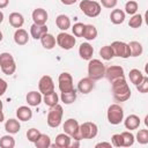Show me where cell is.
I'll use <instances>...</instances> for the list:
<instances>
[{
    "label": "cell",
    "mask_w": 148,
    "mask_h": 148,
    "mask_svg": "<svg viewBox=\"0 0 148 148\" xmlns=\"http://www.w3.org/2000/svg\"><path fill=\"white\" fill-rule=\"evenodd\" d=\"M110 20L113 24H121L125 21V12L121 9H113L110 14Z\"/></svg>",
    "instance_id": "27"
},
{
    "label": "cell",
    "mask_w": 148,
    "mask_h": 148,
    "mask_svg": "<svg viewBox=\"0 0 148 148\" xmlns=\"http://www.w3.org/2000/svg\"><path fill=\"white\" fill-rule=\"evenodd\" d=\"M39 134H40L39 130H37V128H30V130H28V132H27V139H28L30 142H35V141L38 139Z\"/></svg>",
    "instance_id": "41"
},
{
    "label": "cell",
    "mask_w": 148,
    "mask_h": 148,
    "mask_svg": "<svg viewBox=\"0 0 148 148\" xmlns=\"http://www.w3.org/2000/svg\"><path fill=\"white\" fill-rule=\"evenodd\" d=\"M46 32H47L46 24H36V23H34L30 27V35L34 39H40V37Z\"/></svg>",
    "instance_id": "16"
},
{
    "label": "cell",
    "mask_w": 148,
    "mask_h": 148,
    "mask_svg": "<svg viewBox=\"0 0 148 148\" xmlns=\"http://www.w3.org/2000/svg\"><path fill=\"white\" fill-rule=\"evenodd\" d=\"M60 99L64 104H72L75 102L76 99V90L73 89L71 91H67V92H61V96H60Z\"/></svg>",
    "instance_id": "33"
},
{
    "label": "cell",
    "mask_w": 148,
    "mask_h": 148,
    "mask_svg": "<svg viewBox=\"0 0 148 148\" xmlns=\"http://www.w3.org/2000/svg\"><path fill=\"white\" fill-rule=\"evenodd\" d=\"M135 88L138 89L139 92H142V94H146L148 91V77L147 76H143L142 81L135 86Z\"/></svg>",
    "instance_id": "42"
},
{
    "label": "cell",
    "mask_w": 148,
    "mask_h": 148,
    "mask_svg": "<svg viewBox=\"0 0 148 148\" xmlns=\"http://www.w3.org/2000/svg\"><path fill=\"white\" fill-rule=\"evenodd\" d=\"M123 138V147H131L134 143V135L131 132H123L120 133Z\"/></svg>",
    "instance_id": "36"
},
{
    "label": "cell",
    "mask_w": 148,
    "mask_h": 148,
    "mask_svg": "<svg viewBox=\"0 0 148 148\" xmlns=\"http://www.w3.org/2000/svg\"><path fill=\"white\" fill-rule=\"evenodd\" d=\"M0 147L1 148H14L15 147V140L12 135L7 134L0 138Z\"/></svg>",
    "instance_id": "34"
},
{
    "label": "cell",
    "mask_w": 148,
    "mask_h": 148,
    "mask_svg": "<svg viewBox=\"0 0 148 148\" xmlns=\"http://www.w3.org/2000/svg\"><path fill=\"white\" fill-rule=\"evenodd\" d=\"M60 1H61V3H64L66 6H71V5H74L77 0H60Z\"/></svg>",
    "instance_id": "47"
},
{
    "label": "cell",
    "mask_w": 148,
    "mask_h": 148,
    "mask_svg": "<svg viewBox=\"0 0 148 148\" xmlns=\"http://www.w3.org/2000/svg\"><path fill=\"white\" fill-rule=\"evenodd\" d=\"M80 9L81 12L88 16V17H96L101 14L102 7L97 1L92 0H82L80 2Z\"/></svg>",
    "instance_id": "3"
},
{
    "label": "cell",
    "mask_w": 148,
    "mask_h": 148,
    "mask_svg": "<svg viewBox=\"0 0 148 148\" xmlns=\"http://www.w3.org/2000/svg\"><path fill=\"white\" fill-rule=\"evenodd\" d=\"M142 15L140 14H134L131 18H130V22H128V25L133 29H136V28H140L142 25Z\"/></svg>",
    "instance_id": "38"
},
{
    "label": "cell",
    "mask_w": 148,
    "mask_h": 148,
    "mask_svg": "<svg viewBox=\"0 0 148 148\" xmlns=\"http://www.w3.org/2000/svg\"><path fill=\"white\" fill-rule=\"evenodd\" d=\"M104 76L110 81L112 82L113 80L118 79V77H121V76H125L124 74V68L119 65H112L108 68H105V74Z\"/></svg>",
    "instance_id": "13"
},
{
    "label": "cell",
    "mask_w": 148,
    "mask_h": 148,
    "mask_svg": "<svg viewBox=\"0 0 148 148\" xmlns=\"http://www.w3.org/2000/svg\"><path fill=\"white\" fill-rule=\"evenodd\" d=\"M2 21H3V13L0 10V23H1Z\"/></svg>",
    "instance_id": "50"
},
{
    "label": "cell",
    "mask_w": 148,
    "mask_h": 148,
    "mask_svg": "<svg viewBox=\"0 0 148 148\" xmlns=\"http://www.w3.org/2000/svg\"><path fill=\"white\" fill-rule=\"evenodd\" d=\"M56 24L60 30L66 31L67 29L71 28V18L65 14H60L56 18Z\"/></svg>",
    "instance_id": "24"
},
{
    "label": "cell",
    "mask_w": 148,
    "mask_h": 148,
    "mask_svg": "<svg viewBox=\"0 0 148 148\" xmlns=\"http://www.w3.org/2000/svg\"><path fill=\"white\" fill-rule=\"evenodd\" d=\"M0 67L3 74L12 75L16 71V64L14 60V57L8 52H2L0 54Z\"/></svg>",
    "instance_id": "5"
},
{
    "label": "cell",
    "mask_w": 148,
    "mask_h": 148,
    "mask_svg": "<svg viewBox=\"0 0 148 148\" xmlns=\"http://www.w3.org/2000/svg\"><path fill=\"white\" fill-rule=\"evenodd\" d=\"M56 42H57V44L61 49H64V50H71L72 47H74V45L76 43V39H75L74 36H72V35L62 31V32L58 34V36L56 38Z\"/></svg>",
    "instance_id": "9"
},
{
    "label": "cell",
    "mask_w": 148,
    "mask_h": 148,
    "mask_svg": "<svg viewBox=\"0 0 148 148\" xmlns=\"http://www.w3.org/2000/svg\"><path fill=\"white\" fill-rule=\"evenodd\" d=\"M38 89L39 92L43 95H46L49 92H52L54 90V83L53 80L50 75H44L40 77L39 82H38Z\"/></svg>",
    "instance_id": "12"
},
{
    "label": "cell",
    "mask_w": 148,
    "mask_h": 148,
    "mask_svg": "<svg viewBox=\"0 0 148 148\" xmlns=\"http://www.w3.org/2000/svg\"><path fill=\"white\" fill-rule=\"evenodd\" d=\"M34 143H35V146L37 148H49L51 146V139H50L49 135L40 133L39 136H38V139Z\"/></svg>",
    "instance_id": "30"
},
{
    "label": "cell",
    "mask_w": 148,
    "mask_h": 148,
    "mask_svg": "<svg viewBox=\"0 0 148 148\" xmlns=\"http://www.w3.org/2000/svg\"><path fill=\"white\" fill-rule=\"evenodd\" d=\"M71 136L66 133H60L56 136V142L54 145H51L53 147H58V148H68L71 147Z\"/></svg>",
    "instance_id": "17"
},
{
    "label": "cell",
    "mask_w": 148,
    "mask_h": 148,
    "mask_svg": "<svg viewBox=\"0 0 148 148\" xmlns=\"http://www.w3.org/2000/svg\"><path fill=\"white\" fill-rule=\"evenodd\" d=\"M2 38H3V36H2V32H1V31H0V42H1V40H2Z\"/></svg>",
    "instance_id": "51"
},
{
    "label": "cell",
    "mask_w": 148,
    "mask_h": 148,
    "mask_svg": "<svg viewBox=\"0 0 148 148\" xmlns=\"http://www.w3.org/2000/svg\"><path fill=\"white\" fill-rule=\"evenodd\" d=\"M105 74V66L104 64L98 59H90L88 64V77H90L94 81L101 80L104 77Z\"/></svg>",
    "instance_id": "2"
},
{
    "label": "cell",
    "mask_w": 148,
    "mask_h": 148,
    "mask_svg": "<svg viewBox=\"0 0 148 148\" xmlns=\"http://www.w3.org/2000/svg\"><path fill=\"white\" fill-rule=\"evenodd\" d=\"M79 54L83 60H90L94 54V47L89 43H82L79 47Z\"/></svg>",
    "instance_id": "18"
},
{
    "label": "cell",
    "mask_w": 148,
    "mask_h": 148,
    "mask_svg": "<svg viewBox=\"0 0 148 148\" xmlns=\"http://www.w3.org/2000/svg\"><path fill=\"white\" fill-rule=\"evenodd\" d=\"M94 88H95V81L91 80L90 77H83L77 83V90L84 95L89 94Z\"/></svg>",
    "instance_id": "14"
},
{
    "label": "cell",
    "mask_w": 148,
    "mask_h": 148,
    "mask_svg": "<svg viewBox=\"0 0 148 148\" xmlns=\"http://www.w3.org/2000/svg\"><path fill=\"white\" fill-rule=\"evenodd\" d=\"M9 3V0H0V9L2 8H6Z\"/></svg>",
    "instance_id": "48"
},
{
    "label": "cell",
    "mask_w": 148,
    "mask_h": 148,
    "mask_svg": "<svg viewBox=\"0 0 148 148\" xmlns=\"http://www.w3.org/2000/svg\"><path fill=\"white\" fill-rule=\"evenodd\" d=\"M96 148H99V147H106V148H111L112 147V143H110V142H105V141H103V142H99V143H96V146H95Z\"/></svg>",
    "instance_id": "46"
},
{
    "label": "cell",
    "mask_w": 148,
    "mask_h": 148,
    "mask_svg": "<svg viewBox=\"0 0 148 148\" xmlns=\"http://www.w3.org/2000/svg\"><path fill=\"white\" fill-rule=\"evenodd\" d=\"M84 28H86V24L81 23V22H77L73 25L72 28V31L74 34L75 37H83V34H84Z\"/></svg>",
    "instance_id": "39"
},
{
    "label": "cell",
    "mask_w": 148,
    "mask_h": 148,
    "mask_svg": "<svg viewBox=\"0 0 148 148\" xmlns=\"http://www.w3.org/2000/svg\"><path fill=\"white\" fill-rule=\"evenodd\" d=\"M58 83H59V90L61 92H67L74 89L73 86V77L69 73L67 72H62L59 77H58Z\"/></svg>",
    "instance_id": "11"
},
{
    "label": "cell",
    "mask_w": 148,
    "mask_h": 148,
    "mask_svg": "<svg viewBox=\"0 0 148 148\" xmlns=\"http://www.w3.org/2000/svg\"><path fill=\"white\" fill-rule=\"evenodd\" d=\"M128 46H130V51H131V57H139L143 52V46L139 42L132 40L128 43Z\"/></svg>",
    "instance_id": "29"
},
{
    "label": "cell",
    "mask_w": 148,
    "mask_h": 148,
    "mask_svg": "<svg viewBox=\"0 0 148 148\" xmlns=\"http://www.w3.org/2000/svg\"><path fill=\"white\" fill-rule=\"evenodd\" d=\"M21 128V125H20V121L14 119V118H10L8 119L6 123H5V130L8 134H16L18 133Z\"/></svg>",
    "instance_id": "22"
},
{
    "label": "cell",
    "mask_w": 148,
    "mask_h": 148,
    "mask_svg": "<svg viewBox=\"0 0 148 148\" xmlns=\"http://www.w3.org/2000/svg\"><path fill=\"white\" fill-rule=\"evenodd\" d=\"M32 20H34V23L36 24H46V21H47V12L44 9V8H36L32 14Z\"/></svg>",
    "instance_id": "15"
},
{
    "label": "cell",
    "mask_w": 148,
    "mask_h": 148,
    "mask_svg": "<svg viewBox=\"0 0 148 148\" xmlns=\"http://www.w3.org/2000/svg\"><path fill=\"white\" fill-rule=\"evenodd\" d=\"M40 43H42V46L46 50H52L54 46H56V38L53 35L46 32L44 34L42 37H40Z\"/></svg>",
    "instance_id": "23"
},
{
    "label": "cell",
    "mask_w": 148,
    "mask_h": 148,
    "mask_svg": "<svg viewBox=\"0 0 148 148\" xmlns=\"http://www.w3.org/2000/svg\"><path fill=\"white\" fill-rule=\"evenodd\" d=\"M64 131L74 140H79V141L82 140L80 135V124L77 123L76 119H73V118L67 119L64 124Z\"/></svg>",
    "instance_id": "7"
},
{
    "label": "cell",
    "mask_w": 148,
    "mask_h": 148,
    "mask_svg": "<svg viewBox=\"0 0 148 148\" xmlns=\"http://www.w3.org/2000/svg\"><path fill=\"white\" fill-rule=\"evenodd\" d=\"M8 20H9V24H10L13 28H16V29L21 28V27L23 25V23H24V17H23V15L20 14V13H17V12L10 13Z\"/></svg>",
    "instance_id": "21"
},
{
    "label": "cell",
    "mask_w": 148,
    "mask_h": 148,
    "mask_svg": "<svg viewBox=\"0 0 148 148\" xmlns=\"http://www.w3.org/2000/svg\"><path fill=\"white\" fill-rule=\"evenodd\" d=\"M102 6L105 8H114L117 6L118 0H101Z\"/></svg>",
    "instance_id": "44"
},
{
    "label": "cell",
    "mask_w": 148,
    "mask_h": 148,
    "mask_svg": "<svg viewBox=\"0 0 148 148\" xmlns=\"http://www.w3.org/2000/svg\"><path fill=\"white\" fill-rule=\"evenodd\" d=\"M111 47L113 50V54L114 57H119V58H128L131 57V51H130V46L127 43L125 42H120V40H116L111 44Z\"/></svg>",
    "instance_id": "10"
},
{
    "label": "cell",
    "mask_w": 148,
    "mask_h": 148,
    "mask_svg": "<svg viewBox=\"0 0 148 148\" xmlns=\"http://www.w3.org/2000/svg\"><path fill=\"white\" fill-rule=\"evenodd\" d=\"M136 141L141 145L148 143V130H140L136 134Z\"/></svg>",
    "instance_id": "40"
},
{
    "label": "cell",
    "mask_w": 148,
    "mask_h": 148,
    "mask_svg": "<svg viewBox=\"0 0 148 148\" xmlns=\"http://www.w3.org/2000/svg\"><path fill=\"white\" fill-rule=\"evenodd\" d=\"M5 120V114L2 112V110H0V123H2Z\"/></svg>",
    "instance_id": "49"
},
{
    "label": "cell",
    "mask_w": 148,
    "mask_h": 148,
    "mask_svg": "<svg viewBox=\"0 0 148 148\" xmlns=\"http://www.w3.org/2000/svg\"><path fill=\"white\" fill-rule=\"evenodd\" d=\"M112 141V146L114 147H123V138L121 134H113L111 138Z\"/></svg>",
    "instance_id": "43"
},
{
    "label": "cell",
    "mask_w": 148,
    "mask_h": 148,
    "mask_svg": "<svg viewBox=\"0 0 148 148\" xmlns=\"http://www.w3.org/2000/svg\"><path fill=\"white\" fill-rule=\"evenodd\" d=\"M16 117L21 121H28V120H30L32 118V110L29 106L22 105V106L17 108V110H16Z\"/></svg>",
    "instance_id": "19"
},
{
    "label": "cell",
    "mask_w": 148,
    "mask_h": 148,
    "mask_svg": "<svg viewBox=\"0 0 148 148\" xmlns=\"http://www.w3.org/2000/svg\"><path fill=\"white\" fill-rule=\"evenodd\" d=\"M111 87H112L113 98L117 102H126L127 99H130L131 89H130L128 83L126 82L125 76H121V77L113 80L111 82Z\"/></svg>",
    "instance_id": "1"
},
{
    "label": "cell",
    "mask_w": 148,
    "mask_h": 148,
    "mask_svg": "<svg viewBox=\"0 0 148 148\" xmlns=\"http://www.w3.org/2000/svg\"><path fill=\"white\" fill-rule=\"evenodd\" d=\"M62 114H64V110H62V106L60 104H56L54 106H51L50 111L47 113V118H46L47 125L52 128L58 127L61 124Z\"/></svg>",
    "instance_id": "4"
},
{
    "label": "cell",
    "mask_w": 148,
    "mask_h": 148,
    "mask_svg": "<svg viewBox=\"0 0 148 148\" xmlns=\"http://www.w3.org/2000/svg\"><path fill=\"white\" fill-rule=\"evenodd\" d=\"M43 101V97H42V94L38 92V91H30L28 92L27 95V102L30 106H38Z\"/></svg>",
    "instance_id": "25"
},
{
    "label": "cell",
    "mask_w": 148,
    "mask_h": 148,
    "mask_svg": "<svg viewBox=\"0 0 148 148\" xmlns=\"http://www.w3.org/2000/svg\"><path fill=\"white\" fill-rule=\"evenodd\" d=\"M28 40H29L28 32L22 28L16 29V31L14 32V42L17 45H25L28 43Z\"/></svg>",
    "instance_id": "20"
},
{
    "label": "cell",
    "mask_w": 148,
    "mask_h": 148,
    "mask_svg": "<svg viewBox=\"0 0 148 148\" xmlns=\"http://www.w3.org/2000/svg\"><path fill=\"white\" fill-rule=\"evenodd\" d=\"M128 76H130V81H131L134 86H136V84H139V83L142 81V79H143L145 75L142 74L141 71H139V69H136V68H133V69L130 71Z\"/></svg>",
    "instance_id": "31"
},
{
    "label": "cell",
    "mask_w": 148,
    "mask_h": 148,
    "mask_svg": "<svg viewBox=\"0 0 148 148\" xmlns=\"http://www.w3.org/2000/svg\"><path fill=\"white\" fill-rule=\"evenodd\" d=\"M43 102L45 103V105H47V106H54L56 104H58V102H59V96H58V94L53 90L52 92H49V94H46V95H44V97H43Z\"/></svg>",
    "instance_id": "28"
},
{
    "label": "cell",
    "mask_w": 148,
    "mask_h": 148,
    "mask_svg": "<svg viewBox=\"0 0 148 148\" xmlns=\"http://www.w3.org/2000/svg\"><path fill=\"white\" fill-rule=\"evenodd\" d=\"M98 133V127L95 123L86 121L80 125V135L82 139H94Z\"/></svg>",
    "instance_id": "8"
},
{
    "label": "cell",
    "mask_w": 148,
    "mask_h": 148,
    "mask_svg": "<svg viewBox=\"0 0 148 148\" xmlns=\"http://www.w3.org/2000/svg\"><path fill=\"white\" fill-rule=\"evenodd\" d=\"M83 37L87 40H94L97 37V29H96V27L92 25V24H86Z\"/></svg>",
    "instance_id": "32"
},
{
    "label": "cell",
    "mask_w": 148,
    "mask_h": 148,
    "mask_svg": "<svg viewBox=\"0 0 148 148\" xmlns=\"http://www.w3.org/2000/svg\"><path fill=\"white\" fill-rule=\"evenodd\" d=\"M0 110H2V102L0 101Z\"/></svg>",
    "instance_id": "52"
},
{
    "label": "cell",
    "mask_w": 148,
    "mask_h": 148,
    "mask_svg": "<svg viewBox=\"0 0 148 148\" xmlns=\"http://www.w3.org/2000/svg\"><path fill=\"white\" fill-rule=\"evenodd\" d=\"M138 8H139L138 2L134 1V0H130V1H127L126 5H125V13H127V14H130V15H134V14H136Z\"/></svg>",
    "instance_id": "37"
},
{
    "label": "cell",
    "mask_w": 148,
    "mask_h": 148,
    "mask_svg": "<svg viewBox=\"0 0 148 148\" xmlns=\"http://www.w3.org/2000/svg\"><path fill=\"white\" fill-rule=\"evenodd\" d=\"M7 87H8L7 82H6L3 79H1V77H0V96H2V95L6 92Z\"/></svg>",
    "instance_id": "45"
},
{
    "label": "cell",
    "mask_w": 148,
    "mask_h": 148,
    "mask_svg": "<svg viewBox=\"0 0 148 148\" xmlns=\"http://www.w3.org/2000/svg\"><path fill=\"white\" fill-rule=\"evenodd\" d=\"M140 118L136 116V114H130L128 117H126L124 124H125V127L130 131L132 130H136L139 126H140Z\"/></svg>",
    "instance_id": "26"
},
{
    "label": "cell",
    "mask_w": 148,
    "mask_h": 148,
    "mask_svg": "<svg viewBox=\"0 0 148 148\" xmlns=\"http://www.w3.org/2000/svg\"><path fill=\"white\" fill-rule=\"evenodd\" d=\"M99 56H101L104 60H106V61L111 60V59L114 57L113 50H112L111 45H105V46H103V47L99 50Z\"/></svg>",
    "instance_id": "35"
},
{
    "label": "cell",
    "mask_w": 148,
    "mask_h": 148,
    "mask_svg": "<svg viewBox=\"0 0 148 148\" xmlns=\"http://www.w3.org/2000/svg\"><path fill=\"white\" fill-rule=\"evenodd\" d=\"M106 117H108V120L110 124L118 125L124 119V110L119 104H111L108 109Z\"/></svg>",
    "instance_id": "6"
}]
</instances>
